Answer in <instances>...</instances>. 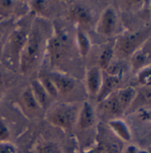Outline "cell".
Returning <instances> with one entry per match:
<instances>
[{"instance_id": "d6986e66", "label": "cell", "mask_w": 151, "mask_h": 153, "mask_svg": "<svg viewBox=\"0 0 151 153\" xmlns=\"http://www.w3.org/2000/svg\"><path fill=\"white\" fill-rule=\"evenodd\" d=\"M114 56V48L113 44H109L104 48V50L101 52L99 58H98V67L104 71L107 67L111 63L112 58Z\"/></svg>"}, {"instance_id": "ffe728a7", "label": "cell", "mask_w": 151, "mask_h": 153, "mask_svg": "<svg viewBox=\"0 0 151 153\" xmlns=\"http://www.w3.org/2000/svg\"><path fill=\"white\" fill-rule=\"evenodd\" d=\"M38 80L40 81V83L42 84L43 87L45 89V91L48 93L50 98L55 99L59 96L58 91L54 85V84L52 83L50 77L49 76V74H43L38 77Z\"/></svg>"}, {"instance_id": "7a4b0ae2", "label": "cell", "mask_w": 151, "mask_h": 153, "mask_svg": "<svg viewBox=\"0 0 151 153\" xmlns=\"http://www.w3.org/2000/svg\"><path fill=\"white\" fill-rule=\"evenodd\" d=\"M31 27V25H30ZM30 27L27 25H19L10 32L2 51V57L5 64L13 69H19L20 57L29 36Z\"/></svg>"}, {"instance_id": "ac0fdd59", "label": "cell", "mask_w": 151, "mask_h": 153, "mask_svg": "<svg viewBox=\"0 0 151 153\" xmlns=\"http://www.w3.org/2000/svg\"><path fill=\"white\" fill-rule=\"evenodd\" d=\"M76 42L80 56L86 57L90 49V42L88 35L81 29H79L76 33Z\"/></svg>"}, {"instance_id": "8992f818", "label": "cell", "mask_w": 151, "mask_h": 153, "mask_svg": "<svg viewBox=\"0 0 151 153\" xmlns=\"http://www.w3.org/2000/svg\"><path fill=\"white\" fill-rule=\"evenodd\" d=\"M117 13L111 6L105 8L101 14L97 23V32L104 36H110L116 29L117 26Z\"/></svg>"}, {"instance_id": "83f0119b", "label": "cell", "mask_w": 151, "mask_h": 153, "mask_svg": "<svg viewBox=\"0 0 151 153\" xmlns=\"http://www.w3.org/2000/svg\"><path fill=\"white\" fill-rule=\"evenodd\" d=\"M121 153H148L145 151H141L140 150L138 147H136L135 145H128L127 147H125Z\"/></svg>"}, {"instance_id": "f1b7e54d", "label": "cell", "mask_w": 151, "mask_h": 153, "mask_svg": "<svg viewBox=\"0 0 151 153\" xmlns=\"http://www.w3.org/2000/svg\"><path fill=\"white\" fill-rule=\"evenodd\" d=\"M84 153H104V149H103V147L101 145H98L95 148H93L91 150H89L87 152Z\"/></svg>"}, {"instance_id": "8fae6325", "label": "cell", "mask_w": 151, "mask_h": 153, "mask_svg": "<svg viewBox=\"0 0 151 153\" xmlns=\"http://www.w3.org/2000/svg\"><path fill=\"white\" fill-rule=\"evenodd\" d=\"M69 19L79 25L89 26L92 24L90 11L82 4H73L69 9Z\"/></svg>"}, {"instance_id": "6da1fadb", "label": "cell", "mask_w": 151, "mask_h": 153, "mask_svg": "<svg viewBox=\"0 0 151 153\" xmlns=\"http://www.w3.org/2000/svg\"><path fill=\"white\" fill-rule=\"evenodd\" d=\"M44 45V36L43 29L38 22H33L20 57L19 70L21 73H28L35 67L40 57Z\"/></svg>"}, {"instance_id": "d4e9b609", "label": "cell", "mask_w": 151, "mask_h": 153, "mask_svg": "<svg viewBox=\"0 0 151 153\" xmlns=\"http://www.w3.org/2000/svg\"><path fill=\"white\" fill-rule=\"evenodd\" d=\"M31 10L38 14H45V12L47 11V2L45 1H32L30 2Z\"/></svg>"}, {"instance_id": "5b68a950", "label": "cell", "mask_w": 151, "mask_h": 153, "mask_svg": "<svg viewBox=\"0 0 151 153\" xmlns=\"http://www.w3.org/2000/svg\"><path fill=\"white\" fill-rule=\"evenodd\" d=\"M70 37L68 33L60 28H55L54 34L51 35L46 43L47 52L51 64L61 62L69 48Z\"/></svg>"}, {"instance_id": "f546056e", "label": "cell", "mask_w": 151, "mask_h": 153, "mask_svg": "<svg viewBox=\"0 0 151 153\" xmlns=\"http://www.w3.org/2000/svg\"><path fill=\"white\" fill-rule=\"evenodd\" d=\"M3 19H2V18H0V22H1V21H2Z\"/></svg>"}, {"instance_id": "44dd1931", "label": "cell", "mask_w": 151, "mask_h": 153, "mask_svg": "<svg viewBox=\"0 0 151 153\" xmlns=\"http://www.w3.org/2000/svg\"><path fill=\"white\" fill-rule=\"evenodd\" d=\"M16 2L10 0H0V18L10 19V16L15 12Z\"/></svg>"}, {"instance_id": "4fadbf2b", "label": "cell", "mask_w": 151, "mask_h": 153, "mask_svg": "<svg viewBox=\"0 0 151 153\" xmlns=\"http://www.w3.org/2000/svg\"><path fill=\"white\" fill-rule=\"evenodd\" d=\"M95 121V114L92 105L87 101L84 102L78 114V118L76 122L78 123V126L81 129H87L94 125Z\"/></svg>"}, {"instance_id": "cb8c5ba5", "label": "cell", "mask_w": 151, "mask_h": 153, "mask_svg": "<svg viewBox=\"0 0 151 153\" xmlns=\"http://www.w3.org/2000/svg\"><path fill=\"white\" fill-rule=\"evenodd\" d=\"M150 65L147 66L138 71L137 79L142 86H150Z\"/></svg>"}, {"instance_id": "3957f363", "label": "cell", "mask_w": 151, "mask_h": 153, "mask_svg": "<svg viewBox=\"0 0 151 153\" xmlns=\"http://www.w3.org/2000/svg\"><path fill=\"white\" fill-rule=\"evenodd\" d=\"M148 40H149V30L125 32L115 41L113 45L114 56L119 59L131 56Z\"/></svg>"}, {"instance_id": "7402d4cb", "label": "cell", "mask_w": 151, "mask_h": 153, "mask_svg": "<svg viewBox=\"0 0 151 153\" xmlns=\"http://www.w3.org/2000/svg\"><path fill=\"white\" fill-rule=\"evenodd\" d=\"M36 153H63L60 147L55 143L44 141L36 145Z\"/></svg>"}, {"instance_id": "484cf974", "label": "cell", "mask_w": 151, "mask_h": 153, "mask_svg": "<svg viewBox=\"0 0 151 153\" xmlns=\"http://www.w3.org/2000/svg\"><path fill=\"white\" fill-rule=\"evenodd\" d=\"M0 153H16L15 146L9 142H0Z\"/></svg>"}, {"instance_id": "277c9868", "label": "cell", "mask_w": 151, "mask_h": 153, "mask_svg": "<svg viewBox=\"0 0 151 153\" xmlns=\"http://www.w3.org/2000/svg\"><path fill=\"white\" fill-rule=\"evenodd\" d=\"M78 107L70 103H60L46 113V120L50 125L64 130H70L77 122Z\"/></svg>"}, {"instance_id": "7c38bea8", "label": "cell", "mask_w": 151, "mask_h": 153, "mask_svg": "<svg viewBox=\"0 0 151 153\" xmlns=\"http://www.w3.org/2000/svg\"><path fill=\"white\" fill-rule=\"evenodd\" d=\"M20 103L25 110V113L30 117H36L39 115L42 108L36 101L30 87L27 88L20 96Z\"/></svg>"}, {"instance_id": "9c48e42d", "label": "cell", "mask_w": 151, "mask_h": 153, "mask_svg": "<svg viewBox=\"0 0 151 153\" xmlns=\"http://www.w3.org/2000/svg\"><path fill=\"white\" fill-rule=\"evenodd\" d=\"M121 77L106 74L103 71V80L100 90L97 94V101L101 102L103 100L107 98L109 95L117 91V88L119 86Z\"/></svg>"}, {"instance_id": "52a82bcc", "label": "cell", "mask_w": 151, "mask_h": 153, "mask_svg": "<svg viewBox=\"0 0 151 153\" xmlns=\"http://www.w3.org/2000/svg\"><path fill=\"white\" fill-rule=\"evenodd\" d=\"M150 63V48L149 40H148L142 46H140L131 56V66L139 71L140 70L149 66Z\"/></svg>"}, {"instance_id": "30bf717a", "label": "cell", "mask_w": 151, "mask_h": 153, "mask_svg": "<svg viewBox=\"0 0 151 153\" xmlns=\"http://www.w3.org/2000/svg\"><path fill=\"white\" fill-rule=\"evenodd\" d=\"M103 80V71L98 67H92L86 75V87L91 96H97Z\"/></svg>"}, {"instance_id": "4316f807", "label": "cell", "mask_w": 151, "mask_h": 153, "mask_svg": "<svg viewBox=\"0 0 151 153\" xmlns=\"http://www.w3.org/2000/svg\"><path fill=\"white\" fill-rule=\"evenodd\" d=\"M10 137V132L8 128L4 123L0 122V142H7Z\"/></svg>"}, {"instance_id": "2e32d148", "label": "cell", "mask_w": 151, "mask_h": 153, "mask_svg": "<svg viewBox=\"0 0 151 153\" xmlns=\"http://www.w3.org/2000/svg\"><path fill=\"white\" fill-rule=\"evenodd\" d=\"M136 90L134 87L129 86V87H125V88H121L118 89L115 93L117 96V99L120 104L121 107L124 111V113L128 110V108L130 107L131 104L133 103L134 98L136 95Z\"/></svg>"}, {"instance_id": "603a6c76", "label": "cell", "mask_w": 151, "mask_h": 153, "mask_svg": "<svg viewBox=\"0 0 151 153\" xmlns=\"http://www.w3.org/2000/svg\"><path fill=\"white\" fill-rule=\"evenodd\" d=\"M10 27H11V22L5 19H3L0 22V56H2V51H3V48L5 45V42L10 33Z\"/></svg>"}, {"instance_id": "9a60e30c", "label": "cell", "mask_w": 151, "mask_h": 153, "mask_svg": "<svg viewBox=\"0 0 151 153\" xmlns=\"http://www.w3.org/2000/svg\"><path fill=\"white\" fill-rule=\"evenodd\" d=\"M110 128L124 142H129L132 138L131 131L126 123L120 119H111L109 122Z\"/></svg>"}, {"instance_id": "5bb4252c", "label": "cell", "mask_w": 151, "mask_h": 153, "mask_svg": "<svg viewBox=\"0 0 151 153\" xmlns=\"http://www.w3.org/2000/svg\"><path fill=\"white\" fill-rule=\"evenodd\" d=\"M100 104V109L107 115L111 116H119L124 114V111L121 107L120 104L117 99L115 92L109 95L104 100H103Z\"/></svg>"}, {"instance_id": "e0dca14e", "label": "cell", "mask_w": 151, "mask_h": 153, "mask_svg": "<svg viewBox=\"0 0 151 153\" xmlns=\"http://www.w3.org/2000/svg\"><path fill=\"white\" fill-rule=\"evenodd\" d=\"M30 88L36 101L38 102L40 107L42 108V110L47 109L48 105H49V100L50 98L49 97L48 93L45 91V89L43 87V85L40 83V81L38 80V78L32 81Z\"/></svg>"}, {"instance_id": "ba28073f", "label": "cell", "mask_w": 151, "mask_h": 153, "mask_svg": "<svg viewBox=\"0 0 151 153\" xmlns=\"http://www.w3.org/2000/svg\"><path fill=\"white\" fill-rule=\"evenodd\" d=\"M48 74L52 83L54 84L59 94H67L74 89L75 80L71 76L59 71H52Z\"/></svg>"}]
</instances>
